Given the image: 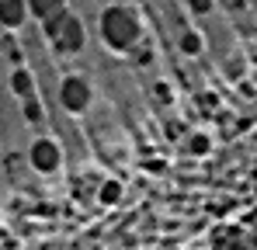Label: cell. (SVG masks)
I'll return each mask as SVG.
<instances>
[{
    "instance_id": "obj_1",
    "label": "cell",
    "mask_w": 257,
    "mask_h": 250,
    "mask_svg": "<svg viewBox=\"0 0 257 250\" xmlns=\"http://www.w3.org/2000/svg\"><path fill=\"white\" fill-rule=\"evenodd\" d=\"M45 35L56 42L63 52H80L84 49V25L73 14H66V7L45 18Z\"/></svg>"
},
{
    "instance_id": "obj_2",
    "label": "cell",
    "mask_w": 257,
    "mask_h": 250,
    "mask_svg": "<svg viewBox=\"0 0 257 250\" xmlns=\"http://www.w3.org/2000/svg\"><path fill=\"white\" fill-rule=\"evenodd\" d=\"M104 39L111 42L115 49H128V45H136V39H139V21L128 14L125 7H111V11H104Z\"/></svg>"
},
{
    "instance_id": "obj_3",
    "label": "cell",
    "mask_w": 257,
    "mask_h": 250,
    "mask_svg": "<svg viewBox=\"0 0 257 250\" xmlns=\"http://www.w3.org/2000/svg\"><path fill=\"white\" fill-rule=\"evenodd\" d=\"M87 101H90V87H87V80L70 77V80L63 83V104H66L70 111H84Z\"/></svg>"
},
{
    "instance_id": "obj_4",
    "label": "cell",
    "mask_w": 257,
    "mask_h": 250,
    "mask_svg": "<svg viewBox=\"0 0 257 250\" xmlns=\"http://www.w3.org/2000/svg\"><path fill=\"white\" fill-rule=\"evenodd\" d=\"M28 14V0H0V25L18 28Z\"/></svg>"
},
{
    "instance_id": "obj_5",
    "label": "cell",
    "mask_w": 257,
    "mask_h": 250,
    "mask_svg": "<svg viewBox=\"0 0 257 250\" xmlns=\"http://www.w3.org/2000/svg\"><path fill=\"white\" fill-rule=\"evenodd\" d=\"M32 164L39 167V170H56V164H59L56 146H52V143H35V150H32Z\"/></svg>"
},
{
    "instance_id": "obj_6",
    "label": "cell",
    "mask_w": 257,
    "mask_h": 250,
    "mask_svg": "<svg viewBox=\"0 0 257 250\" xmlns=\"http://www.w3.org/2000/svg\"><path fill=\"white\" fill-rule=\"evenodd\" d=\"M28 7H32V14L35 18H49V14H56V11H63L66 7V0H28Z\"/></svg>"
},
{
    "instance_id": "obj_7",
    "label": "cell",
    "mask_w": 257,
    "mask_h": 250,
    "mask_svg": "<svg viewBox=\"0 0 257 250\" xmlns=\"http://www.w3.org/2000/svg\"><path fill=\"white\" fill-rule=\"evenodd\" d=\"M32 83H28V77L25 73H14V90H28Z\"/></svg>"
},
{
    "instance_id": "obj_8",
    "label": "cell",
    "mask_w": 257,
    "mask_h": 250,
    "mask_svg": "<svg viewBox=\"0 0 257 250\" xmlns=\"http://www.w3.org/2000/svg\"><path fill=\"white\" fill-rule=\"evenodd\" d=\"M188 4H191V7H195V11H202V14H205V11H209V7H212V0H188Z\"/></svg>"
}]
</instances>
